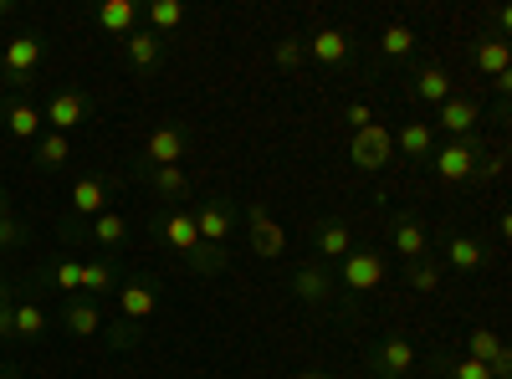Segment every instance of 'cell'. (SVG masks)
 <instances>
[{
  "mask_svg": "<svg viewBox=\"0 0 512 379\" xmlns=\"http://www.w3.org/2000/svg\"><path fill=\"white\" fill-rule=\"evenodd\" d=\"M471 170H477V149H471V143H446V149L435 154V174H441V180H466Z\"/></svg>",
  "mask_w": 512,
  "mask_h": 379,
  "instance_id": "6",
  "label": "cell"
},
{
  "mask_svg": "<svg viewBox=\"0 0 512 379\" xmlns=\"http://www.w3.org/2000/svg\"><path fill=\"white\" fill-rule=\"evenodd\" d=\"M349 124L353 128H369V124H374V108H369V103H353V108H349Z\"/></svg>",
  "mask_w": 512,
  "mask_h": 379,
  "instance_id": "38",
  "label": "cell"
},
{
  "mask_svg": "<svg viewBox=\"0 0 512 379\" xmlns=\"http://www.w3.org/2000/svg\"><path fill=\"white\" fill-rule=\"evenodd\" d=\"M416 97H425V103L441 108V103L451 97V72H446V67H425V72L416 78Z\"/></svg>",
  "mask_w": 512,
  "mask_h": 379,
  "instance_id": "14",
  "label": "cell"
},
{
  "mask_svg": "<svg viewBox=\"0 0 512 379\" xmlns=\"http://www.w3.org/2000/svg\"><path fill=\"white\" fill-rule=\"evenodd\" d=\"M451 379H492V369L477 364V359H456L451 364Z\"/></svg>",
  "mask_w": 512,
  "mask_h": 379,
  "instance_id": "34",
  "label": "cell"
},
{
  "mask_svg": "<svg viewBox=\"0 0 512 379\" xmlns=\"http://www.w3.org/2000/svg\"><path fill=\"white\" fill-rule=\"evenodd\" d=\"M446 256H451V267H462V272H477L481 267V246L471 236H456L446 246Z\"/></svg>",
  "mask_w": 512,
  "mask_h": 379,
  "instance_id": "24",
  "label": "cell"
},
{
  "mask_svg": "<svg viewBox=\"0 0 512 379\" xmlns=\"http://www.w3.org/2000/svg\"><path fill=\"white\" fill-rule=\"evenodd\" d=\"M36 62H41V42H36V36H16V42H5V67H11L16 78L36 72Z\"/></svg>",
  "mask_w": 512,
  "mask_h": 379,
  "instance_id": "9",
  "label": "cell"
},
{
  "mask_svg": "<svg viewBox=\"0 0 512 379\" xmlns=\"http://www.w3.org/2000/svg\"><path fill=\"white\" fill-rule=\"evenodd\" d=\"M303 51L313 57V62L334 67V62H343V57H349V36H343V32H334V26H323V32H313V42H307Z\"/></svg>",
  "mask_w": 512,
  "mask_h": 379,
  "instance_id": "7",
  "label": "cell"
},
{
  "mask_svg": "<svg viewBox=\"0 0 512 379\" xmlns=\"http://www.w3.org/2000/svg\"><path fill=\"white\" fill-rule=\"evenodd\" d=\"M36 154H41V164H51V170H57V164H67V159H72V139H67V134H47Z\"/></svg>",
  "mask_w": 512,
  "mask_h": 379,
  "instance_id": "27",
  "label": "cell"
},
{
  "mask_svg": "<svg viewBox=\"0 0 512 379\" xmlns=\"http://www.w3.org/2000/svg\"><path fill=\"white\" fill-rule=\"evenodd\" d=\"M410 364H416V348L405 344V338H384L379 344V369H389V374L400 379Z\"/></svg>",
  "mask_w": 512,
  "mask_h": 379,
  "instance_id": "19",
  "label": "cell"
},
{
  "mask_svg": "<svg viewBox=\"0 0 512 379\" xmlns=\"http://www.w3.org/2000/svg\"><path fill=\"white\" fill-rule=\"evenodd\" d=\"M379 47H384V57H410L416 51V32L410 26H384Z\"/></svg>",
  "mask_w": 512,
  "mask_h": 379,
  "instance_id": "25",
  "label": "cell"
},
{
  "mask_svg": "<svg viewBox=\"0 0 512 379\" xmlns=\"http://www.w3.org/2000/svg\"><path fill=\"white\" fill-rule=\"evenodd\" d=\"M297 292H303V298H323V292H328V277H323V272H297Z\"/></svg>",
  "mask_w": 512,
  "mask_h": 379,
  "instance_id": "33",
  "label": "cell"
},
{
  "mask_svg": "<svg viewBox=\"0 0 512 379\" xmlns=\"http://www.w3.org/2000/svg\"><path fill=\"white\" fill-rule=\"evenodd\" d=\"M431 143H435V128L431 124H405L400 139H395V149L410 154V159H425V154H431Z\"/></svg>",
  "mask_w": 512,
  "mask_h": 379,
  "instance_id": "15",
  "label": "cell"
},
{
  "mask_svg": "<svg viewBox=\"0 0 512 379\" xmlns=\"http://www.w3.org/2000/svg\"><path fill=\"white\" fill-rule=\"evenodd\" d=\"M502 354V338H497V328H471V338H466V359H477L492 369V359Z\"/></svg>",
  "mask_w": 512,
  "mask_h": 379,
  "instance_id": "20",
  "label": "cell"
},
{
  "mask_svg": "<svg viewBox=\"0 0 512 379\" xmlns=\"http://www.w3.org/2000/svg\"><path fill=\"white\" fill-rule=\"evenodd\" d=\"M307 51H303V42H277V67H297Z\"/></svg>",
  "mask_w": 512,
  "mask_h": 379,
  "instance_id": "36",
  "label": "cell"
},
{
  "mask_svg": "<svg viewBox=\"0 0 512 379\" xmlns=\"http://www.w3.org/2000/svg\"><path fill=\"white\" fill-rule=\"evenodd\" d=\"M5 128H11L16 139H32L36 128H41V113H36L32 103H16V108L5 113Z\"/></svg>",
  "mask_w": 512,
  "mask_h": 379,
  "instance_id": "23",
  "label": "cell"
},
{
  "mask_svg": "<svg viewBox=\"0 0 512 379\" xmlns=\"http://www.w3.org/2000/svg\"><path fill=\"white\" fill-rule=\"evenodd\" d=\"M93 236H97V241H108V246H113V241H123V236H128L123 216H113V210H103V216H97V226H93Z\"/></svg>",
  "mask_w": 512,
  "mask_h": 379,
  "instance_id": "30",
  "label": "cell"
},
{
  "mask_svg": "<svg viewBox=\"0 0 512 379\" xmlns=\"http://www.w3.org/2000/svg\"><path fill=\"white\" fill-rule=\"evenodd\" d=\"M349 154L359 170H384L389 159H395V134L384 124H369V128H353V143H349Z\"/></svg>",
  "mask_w": 512,
  "mask_h": 379,
  "instance_id": "1",
  "label": "cell"
},
{
  "mask_svg": "<svg viewBox=\"0 0 512 379\" xmlns=\"http://www.w3.org/2000/svg\"><path fill=\"white\" fill-rule=\"evenodd\" d=\"M67 328L78 333V338H87V333H97V313L87 302H72V308H67Z\"/></svg>",
  "mask_w": 512,
  "mask_h": 379,
  "instance_id": "29",
  "label": "cell"
},
{
  "mask_svg": "<svg viewBox=\"0 0 512 379\" xmlns=\"http://www.w3.org/2000/svg\"><path fill=\"white\" fill-rule=\"evenodd\" d=\"M477 124H481V108L471 103V97H446V103H441V128H451V134H471Z\"/></svg>",
  "mask_w": 512,
  "mask_h": 379,
  "instance_id": "8",
  "label": "cell"
},
{
  "mask_svg": "<svg viewBox=\"0 0 512 379\" xmlns=\"http://www.w3.org/2000/svg\"><path fill=\"white\" fill-rule=\"evenodd\" d=\"M410 287H416V292H435V287H441V267H431V262H416V272H410Z\"/></svg>",
  "mask_w": 512,
  "mask_h": 379,
  "instance_id": "32",
  "label": "cell"
},
{
  "mask_svg": "<svg viewBox=\"0 0 512 379\" xmlns=\"http://www.w3.org/2000/svg\"><path fill=\"white\" fill-rule=\"evenodd\" d=\"M82 287H93V292H103V287H113V272L103 267V262H93V267H82Z\"/></svg>",
  "mask_w": 512,
  "mask_h": 379,
  "instance_id": "35",
  "label": "cell"
},
{
  "mask_svg": "<svg viewBox=\"0 0 512 379\" xmlns=\"http://www.w3.org/2000/svg\"><path fill=\"white\" fill-rule=\"evenodd\" d=\"M154 287L149 282H128L123 292H118V308H123V318H133V323H139V318H154Z\"/></svg>",
  "mask_w": 512,
  "mask_h": 379,
  "instance_id": "11",
  "label": "cell"
},
{
  "mask_svg": "<svg viewBox=\"0 0 512 379\" xmlns=\"http://www.w3.org/2000/svg\"><path fill=\"white\" fill-rule=\"evenodd\" d=\"M297 379H323V374H318V369H303V374H297Z\"/></svg>",
  "mask_w": 512,
  "mask_h": 379,
  "instance_id": "39",
  "label": "cell"
},
{
  "mask_svg": "<svg viewBox=\"0 0 512 379\" xmlns=\"http://www.w3.org/2000/svg\"><path fill=\"white\" fill-rule=\"evenodd\" d=\"M154 185H160L164 195H185V190H190V180H185V170H179V164H169V170H154Z\"/></svg>",
  "mask_w": 512,
  "mask_h": 379,
  "instance_id": "31",
  "label": "cell"
},
{
  "mask_svg": "<svg viewBox=\"0 0 512 379\" xmlns=\"http://www.w3.org/2000/svg\"><path fill=\"white\" fill-rule=\"evenodd\" d=\"M82 113H87V103H82L78 93H57L47 103V124H51V134H72V128L82 124Z\"/></svg>",
  "mask_w": 512,
  "mask_h": 379,
  "instance_id": "5",
  "label": "cell"
},
{
  "mask_svg": "<svg viewBox=\"0 0 512 379\" xmlns=\"http://www.w3.org/2000/svg\"><path fill=\"white\" fill-rule=\"evenodd\" d=\"M195 236L200 241H225L231 236V210L225 206H200L195 210Z\"/></svg>",
  "mask_w": 512,
  "mask_h": 379,
  "instance_id": "10",
  "label": "cell"
},
{
  "mask_svg": "<svg viewBox=\"0 0 512 379\" xmlns=\"http://www.w3.org/2000/svg\"><path fill=\"white\" fill-rule=\"evenodd\" d=\"M144 154H149V164H154V170H169V164H179V159H185V134H179V128H154V134H149V143H144Z\"/></svg>",
  "mask_w": 512,
  "mask_h": 379,
  "instance_id": "4",
  "label": "cell"
},
{
  "mask_svg": "<svg viewBox=\"0 0 512 379\" xmlns=\"http://www.w3.org/2000/svg\"><path fill=\"white\" fill-rule=\"evenodd\" d=\"M41 323H47V318H41V308H32V302H21L16 313H11V333H26V338H36Z\"/></svg>",
  "mask_w": 512,
  "mask_h": 379,
  "instance_id": "28",
  "label": "cell"
},
{
  "mask_svg": "<svg viewBox=\"0 0 512 379\" xmlns=\"http://www.w3.org/2000/svg\"><path fill=\"white\" fill-rule=\"evenodd\" d=\"M251 252L267 256V262L288 252V231H282V226H277L261 206H251Z\"/></svg>",
  "mask_w": 512,
  "mask_h": 379,
  "instance_id": "2",
  "label": "cell"
},
{
  "mask_svg": "<svg viewBox=\"0 0 512 379\" xmlns=\"http://www.w3.org/2000/svg\"><path fill=\"white\" fill-rule=\"evenodd\" d=\"M343 282L353 287V292H374V287L384 282V262L369 252H349L343 256Z\"/></svg>",
  "mask_w": 512,
  "mask_h": 379,
  "instance_id": "3",
  "label": "cell"
},
{
  "mask_svg": "<svg viewBox=\"0 0 512 379\" xmlns=\"http://www.w3.org/2000/svg\"><path fill=\"white\" fill-rule=\"evenodd\" d=\"M179 21H185V5H179V0H154V5H149V32H175Z\"/></svg>",
  "mask_w": 512,
  "mask_h": 379,
  "instance_id": "22",
  "label": "cell"
},
{
  "mask_svg": "<svg viewBox=\"0 0 512 379\" xmlns=\"http://www.w3.org/2000/svg\"><path fill=\"white\" fill-rule=\"evenodd\" d=\"M72 210H78V216H103V210H108L103 180H78V185H72Z\"/></svg>",
  "mask_w": 512,
  "mask_h": 379,
  "instance_id": "12",
  "label": "cell"
},
{
  "mask_svg": "<svg viewBox=\"0 0 512 379\" xmlns=\"http://www.w3.org/2000/svg\"><path fill=\"white\" fill-rule=\"evenodd\" d=\"M164 241H169L175 252H195V246H200V236H195V216L175 210V216L164 221Z\"/></svg>",
  "mask_w": 512,
  "mask_h": 379,
  "instance_id": "16",
  "label": "cell"
},
{
  "mask_svg": "<svg viewBox=\"0 0 512 379\" xmlns=\"http://www.w3.org/2000/svg\"><path fill=\"white\" fill-rule=\"evenodd\" d=\"M507 67H512L507 42H481V47H477V72H487V78H497V82H507Z\"/></svg>",
  "mask_w": 512,
  "mask_h": 379,
  "instance_id": "13",
  "label": "cell"
},
{
  "mask_svg": "<svg viewBox=\"0 0 512 379\" xmlns=\"http://www.w3.org/2000/svg\"><path fill=\"white\" fill-rule=\"evenodd\" d=\"M57 287H82V267H78V262H62V267H57Z\"/></svg>",
  "mask_w": 512,
  "mask_h": 379,
  "instance_id": "37",
  "label": "cell"
},
{
  "mask_svg": "<svg viewBox=\"0 0 512 379\" xmlns=\"http://www.w3.org/2000/svg\"><path fill=\"white\" fill-rule=\"evenodd\" d=\"M128 57H133V67H154L160 62V36L154 32H128Z\"/></svg>",
  "mask_w": 512,
  "mask_h": 379,
  "instance_id": "21",
  "label": "cell"
},
{
  "mask_svg": "<svg viewBox=\"0 0 512 379\" xmlns=\"http://www.w3.org/2000/svg\"><path fill=\"white\" fill-rule=\"evenodd\" d=\"M395 246H400V256H420L425 252V231L416 221H395Z\"/></svg>",
  "mask_w": 512,
  "mask_h": 379,
  "instance_id": "26",
  "label": "cell"
},
{
  "mask_svg": "<svg viewBox=\"0 0 512 379\" xmlns=\"http://www.w3.org/2000/svg\"><path fill=\"white\" fill-rule=\"evenodd\" d=\"M133 16H139L133 0H103V5H97V26H103V32H128Z\"/></svg>",
  "mask_w": 512,
  "mask_h": 379,
  "instance_id": "18",
  "label": "cell"
},
{
  "mask_svg": "<svg viewBox=\"0 0 512 379\" xmlns=\"http://www.w3.org/2000/svg\"><path fill=\"white\" fill-rule=\"evenodd\" d=\"M0 221H5V200H0Z\"/></svg>",
  "mask_w": 512,
  "mask_h": 379,
  "instance_id": "40",
  "label": "cell"
},
{
  "mask_svg": "<svg viewBox=\"0 0 512 379\" xmlns=\"http://www.w3.org/2000/svg\"><path fill=\"white\" fill-rule=\"evenodd\" d=\"M318 252H323V256H338V262H343V256L353 252V231H349L343 221H328V226L318 231Z\"/></svg>",
  "mask_w": 512,
  "mask_h": 379,
  "instance_id": "17",
  "label": "cell"
}]
</instances>
